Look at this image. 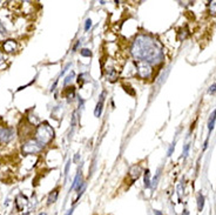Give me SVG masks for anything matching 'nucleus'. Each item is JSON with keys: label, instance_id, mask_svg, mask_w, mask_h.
<instances>
[{"label": "nucleus", "instance_id": "nucleus-8", "mask_svg": "<svg viewBox=\"0 0 216 215\" xmlns=\"http://www.w3.org/2000/svg\"><path fill=\"white\" fill-rule=\"evenodd\" d=\"M141 172H142V169H141V167H140V165H134V166H132L131 167V169H129V173H128V175H129V177H131V181H132V183L135 181V180H138L139 177H140V175H141Z\"/></svg>", "mask_w": 216, "mask_h": 215}, {"label": "nucleus", "instance_id": "nucleus-30", "mask_svg": "<svg viewBox=\"0 0 216 215\" xmlns=\"http://www.w3.org/2000/svg\"><path fill=\"white\" fill-rule=\"evenodd\" d=\"M79 160H80V153H76V154L74 155V159H73V161H74V162L76 164V162H78Z\"/></svg>", "mask_w": 216, "mask_h": 215}, {"label": "nucleus", "instance_id": "nucleus-32", "mask_svg": "<svg viewBox=\"0 0 216 215\" xmlns=\"http://www.w3.org/2000/svg\"><path fill=\"white\" fill-rule=\"evenodd\" d=\"M73 213H74V207H72L71 209H68V212L65 215H73Z\"/></svg>", "mask_w": 216, "mask_h": 215}, {"label": "nucleus", "instance_id": "nucleus-19", "mask_svg": "<svg viewBox=\"0 0 216 215\" xmlns=\"http://www.w3.org/2000/svg\"><path fill=\"white\" fill-rule=\"evenodd\" d=\"M74 77H75V73L72 71V72L66 77V79H65V81H64V86H67V85H68V83L74 79Z\"/></svg>", "mask_w": 216, "mask_h": 215}, {"label": "nucleus", "instance_id": "nucleus-9", "mask_svg": "<svg viewBox=\"0 0 216 215\" xmlns=\"http://www.w3.org/2000/svg\"><path fill=\"white\" fill-rule=\"evenodd\" d=\"M3 48L6 53H14L18 49V44L14 40H6L3 45Z\"/></svg>", "mask_w": 216, "mask_h": 215}, {"label": "nucleus", "instance_id": "nucleus-28", "mask_svg": "<svg viewBox=\"0 0 216 215\" xmlns=\"http://www.w3.org/2000/svg\"><path fill=\"white\" fill-rule=\"evenodd\" d=\"M80 45H81V41H80V40H78V41H76V44L73 46V52H76V49H78V47H79Z\"/></svg>", "mask_w": 216, "mask_h": 215}, {"label": "nucleus", "instance_id": "nucleus-2", "mask_svg": "<svg viewBox=\"0 0 216 215\" xmlns=\"http://www.w3.org/2000/svg\"><path fill=\"white\" fill-rule=\"evenodd\" d=\"M54 129L48 122H42L35 129V140L39 141L42 146L49 145L54 140Z\"/></svg>", "mask_w": 216, "mask_h": 215}, {"label": "nucleus", "instance_id": "nucleus-27", "mask_svg": "<svg viewBox=\"0 0 216 215\" xmlns=\"http://www.w3.org/2000/svg\"><path fill=\"white\" fill-rule=\"evenodd\" d=\"M69 167H71V160H68V161H67V164H66V166H65V176H67V175H68Z\"/></svg>", "mask_w": 216, "mask_h": 215}, {"label": "nucleus", "instance_id": "nucleus-10", "mask_svg": "<svg viewBox=\"0 0 216 215\" xmlns=\"http://www.w3.org/2000/svg\"><path fill=\"white\" fill-rule=\"evenodd\" d=\"M105 95H106V92H102L101 95H100V99L95 106V109H94V115L97 118H100L101 114H102V108H103V100H105Z\"/></svg>", "mask_w": 216, "mask_h": 215}, {"label": "nucleus", "instance_id": "nucleus-12", "mask_svg": "<svg viewBox=\"0 0 216 215\" xmlns=\"http://www.w3.org/2000/svg\"><path fill=\"white\" fill-rule=\"evenodd\" d=\"M58 196H59V189H58V188H56V189H53V191L48 194V198H47V205L51 206V205L55 203L56 200H58Z\"/></svg>", "mask_w": 216, "mask_h": 215}, {"label": "nucleus", "instance_id": "nucleus-36", "mask_svg": "<svg viewBox=\"0 0 216 215\" xmlns=\"http://www.w3.org/2000/svg\"><path fill=\"white\" fill-rule=\"evenodd\" d=\"M38 215H47V213H46V212H41V213H39Z\"/></svg>", "mask_w": 216, "mask_h": 215}, {"label": "nucleus", "instance_id": "nucleus-21", "mask_svg": "<svg viewBox=\"0 0 216 215\" xmlns=\"http://www.w3.org/2000/svg\"><path fill=\"white\" fill-rule=\"evenodd\" d=\"M80 54H81L82 56H85V58L92 56V52H90V49H88V48H82V49H80Z\"/></svg>", "mask_w": 216, "mask_h": 215}, {"label": "nucleus", "instance_id": "nucleus-1", "mask_svg": "<svg viewBox=\"0 0 216 215\" xmlns=\"http://www.w3.org/2000/svg\"><path fill=\"white\" fill-rule=\"evenodd\" d=\"M131 53L135 61H144L151 66L161 64L165 58L160 42L148 34H139L133 40Z\"/></svg>", "mask_w": 216, "mask_h": 215}, {"label": "nucleus", "instance_id": "nucleus-33", "mask_svg": "<svg viewBox=\"0 0 216 215\" xmlns=\"http://www.w3.org/2000/svg\"><path fill=\"white\" fill-rule=\"evenodd\" d=\"M3 63H4V54L0 52V65H1Z\"/></svg>", "mask_w": 216, "mask_h": 215}, {"label": "nucleus", "instance_id": "nucleus-22", "mask_svg": "<svg viewBox=\"0 0 216 215\" xmlns=\"http://www.w3.org/2000/svg\"><path fill=\"white\" fill-rule=\"evenodd\" d=\"M92 27V20L90 19H87L86 22H85V32H88Z\"/></svg>", "mask_w": 216, "mask_h": 215}, {"label": "nucleus", "instance_id": "nucleus-7", "mask_svg": "<svg viewBox=\"0 0 216 215\" xmlns=\"http://www.w3.org/2000/svg\"><path fill=\"white\" fill-rule=\"evenodd\" d=\"M105 75H106V79L109 82H115L119 78V73L114 67H107L105 70Z\"/></svg>", "mask_w": 216, "mask_h": 215}, {"label": "nucleus", "instance_id": "nucleus-4", "mask_svg": "<svg viewBox=\"0 0 216 215\" xmlns=\"http://www.w3.org/2000/svg\"><path fill=\"white\" fill-rule=\"evenodd\" d=\"M135 68H136V75L140 79L148 80L153 75V66L144 61H135Z\"/></svg>", "mask_w": 216, "mask_h": 215}, {"label": "nucleus", "instance_id": "nucleus-29", "mask_svg": "<svg viewBox=\"0 0 216 215\" xmlns=\"http://www.w3.org/2000/svg\"><path fill=\"white\" fill-rule=\"evenodd\" d=\"M69 67H71V64H67V66H66V67H65V68L63 70V72H61V73H60V77H61V75H64V74L66 73V71H67V70H68Z\"/></svg>", "mask_w": 216, "mask_h": 215}, {"label": "nucleus", "instance_id": "nucleus-17", "mask_svg": "<svg viewBox=\"0 0 216 215\" xmlns=\"http://www.w3.org/2000/svg\"><path fill=\"white\" fill-rule=\"evenodd\" d=\"M189 149H190V145L189 143H186L183 146V150H182V158L183 159H186L189 154Z\"/></svg>", "mask_w": 216, "mask_h": 215}, {"label": "nucleus", "instance_id": "nucleus-16", "mask_svg": "<svg viewBox=\"0 0 216 215\" xmlns=\"http://www.w3.org/2000/svg\"><path fill=\"white\" fill-rule=\"evenodd\" d=\"M160 176H161V168L156 172V175L154 176V179H153V181H151V187H153V188H155V187L158 186L159 180H160Z\"/></svg>", "mask_w": 216, "mask_h": 215}, {"label": "nucleus", "instance_id": "nucleus-26", "mask_svg": "<svg viewBox=\"0 0 216 215\" xmlns=\"http://www.w3.org/2000/svg\"><path fill=\"white\" fill-rule=\"evenodd\" d=\"M76 81H78L79 86H80V87H82V86H83V74H79V75H78Z\"/></svg>", "mask_w": 216, "mask_h": 215}, {"label": "nucleus", "instance_id": "nucleus-31", "mask_svg": "<svg viewBox=\"0 0 216 215\" xmlns=\"http://www.w3.org/2000/svg\"><path fill=\"white\" fill-rule=\"evenodd\" d=\"M208 142H209V136H207V139H206V141H204V146H203V152L207 149V147H208Z\"/></svg>", "mask_w": 216, "mask_h": 215}, {"label": "nucleus", "instance_id": "nucleus-24", "mask_svg": "<svg viewBox=\"0 0 216 215\" xmlns=\"http://www.w3.org/2000/svg\"><path fill=\"white\" fill-rule=\"evenodd\" d=\"M174 149H175V141L169 146V149H168V152H167V157H170L172 154H173V152H174Z\"/></svg>", "mask_w": 216, "mask_h": 215}, {"label": "nucleus", "instance_id": "nucleus-20", "mask_svg": "<svg viewBox=\"0 0 216 215\" xmlns=\"http://www.w3.org/2000/svg\"><path fill=\"white\" fill-rule=\"evenodd\" d=\"M74 97H75V90H74V87H68V92H67V95H66V98H67L68 100H72Z\"/></svg>", "mask_w": 216, "mask_h": 215}, {"label": "nucleus", "instance_id": "nucleus-34", "mask_svg": "<svg viewBox=\"0 0 216 215\" xmlns=\"http://www.w3.org/2000/svg\"><path fill=\"white\" fill-rule=\"evenodd\" d=\"M182 215H189V210H188V209H183Z\"/></svg>", "mask_w": 216, "mask_h": 215}, {"label": "nucleus", "instance_id": "nucleus-13", "mask_svg": "<svg viewBox=\"0 0 216 215\" xmlns=\"http://www.w3.org/2000/svg\"><path fill=\"white\" fill-rule=\"evenodd\" d=\"M215 122H216V108L213 111V113L210 114L209 120H208V131H209V133L214 129V127H215Z\"/></svg>", "mask_w": 216, "mask_h": 215}, {"label": "nucleus", "instance_id": "nucleus-15", "mask_svg": "<svg viewBox=\"0 0 216 215\" xmlns=\"http://www.w3.org/2000/svg\"><path fill=\"white\" fill-rule=\"evenodd\" d=\"M204 207V196L202 195V193H199L197 194V209L199 212H202Z\"/></svg>", "mask_w": 216, "mask_h": 215}, {"label": "nucleus", "instance_id": "nucleus-25", "mask_svg": "<svg viewBox=\"0 0 216 215\" xmlns=\"http://www.w3.org/2000/svg\"><path fill=\"white\" fill-rule=\"evenodd\" d=\"M5 37H6V29H5V28H3L1 24H0V40L4 39Z\"/></svg>", "mask_w": 216, "mask_h": 215}, {"label": "nucleus", "instance_id": "nucleus-3", "mask_svg": "<svg viewBox=\"0 0 216 215\" xmlns=\"http://www.w3.org/2000/svg\"><path fill=\"white\" fill-rule=\"evenodd\" d=\"M42 148L44 146L39 141H37L35 139H29L22 143L21 152L24 155H34V154H39L42 150Z\"/></svg>", "mask_w": 216, "mask_h": 215}, {"label": "nucleus", "instance_id": "nucleus-14", "mask_svg": "<svg viewBox=\"0 0 216 215\" xmlns=\"http://www.w3.org/2000/svg\"><path fill=\"white\" fill-rule=\"evenodd\" d=\"M143 183H144V188H150L151 187V180H150V172H149V169H146L144 170Z\"/></svg>", "mask_w": 216, "mask_h": 215}, {"label": "nucleus", "instance_id": "nucleus-35", "mask_svg": "<svg viewBox=\"0 0 216 215\" xmlns=\"http://www.w3.org/2000/svg\"><path fill=\"white\" fill-rule=\"evenodd\" d=\"M154 215H163L160 210H154Z\"/></svg>", "mask_w": 216, "mask_h": 215}, {"label": "nucleus", "instance_id": "nucleus-18", "mask_svg": "<svg viewBox=\"0 0 216 215\" xmlns=\"http://www.w3.org/2000/svg\"><path fill=\"white\" fill-rule=\"evenodd\" d=\"M209 13L211 15H216V1L209 3Z\"/></svg>", "mask_w": 216, "mask_h": 215}, {"label": "nucleus", "instance_id": "nucleus-11", "mask_svg": "<svg viewBox=\"0 0 216 215\" xmlns=\"http://www.w3.org/2000/svg\"><path fill=\"white\" fill-rule=\"evenodd\" d=\"M82 182H83V181L81 180V172L78 170V173H76V175H75V177H74V180H73V182H72V186H71V189H69V191L78 189Z\"/></svg>", "mask_w": 216, "mask_h": 215}, {"label": "nucleus", "instance_id": "nucleus-6", "mask_svg": "<svg viewBox=\"0 0 216 215\" xmlns=\"http://www.w3.org/2000/svg\"><path fill=\"white\" fill-rule=\"evenodd\" d=\"M28 203H29V201H28V199L24 195V194H18L17 196H15V200H14V206H15V209L18 210V212H22L27 206H28Z\"/></svg>", "mask_w": 216, "mask_h": 215}, {"label": "nucleus", "instance_id": "nucleus-23", "mask_svg": "<svg viewBox=\"0 0 216 215\" xmlns=\"http://www.w3.org/2000/svg\"><path fill=\"white\" fill-rule=\"evenodd\" d=\"M208 93H209V94H216V82H215V83H213V85L209 87V89H208Z\"/></svg>", "mask_w": 216, "mask_h": 215}, {"label": "nucleus", "instance_id": "nucleus-5", "mask_svg": "<svg viewBox=\"0 0 216 215\" xmlns=\"http://www.w3.org/2000/svg\"><path fill=\"white\" fill-rule=\"evenodd\" d=\"M15 138V131L12 127L0 126V143L6 145Z\"/></svg>", "mask_w": 216, "mask_h": 215}]
</instances>
